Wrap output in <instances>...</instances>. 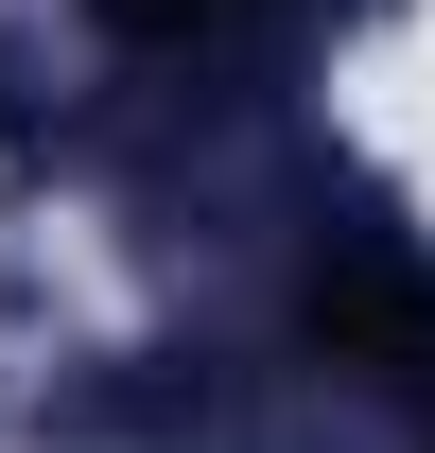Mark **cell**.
Segmentation results:
<instances>
[{"instance_id":"obj_1","label":"cell","mask_w":435,"mask_h":453,"mask_svg":"<svg viewBox=\"0 0 435 453\" xmlns=\"http://www.w3.org/2000/svg\"><path fill=\"white\" fill-rule=\"evenodd\" d=\"M105 18H122V35H157V53H174V35H226L244 0H105Z\"/></svg>"}]
</instances>
